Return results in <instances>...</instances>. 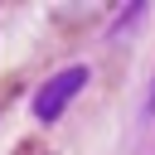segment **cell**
<instances>
[{
  "mask_svg": "<svg viewBox=\"0 0 155 155\" xmlns=\"http://www.w3.org/2000/svg\"><path fill=\"white\" fill-rule=\"evenodd\" d=\"M82 82H87V68H82V63H73V68L53 73V78L34 92V116H39V121H58V111L82 92Z\"/></svg>",
  "mask_w": 155,
  "mask_h": 155,
  "instance_id": "cell-1",
  "label": "cell"
}]
</instances>
